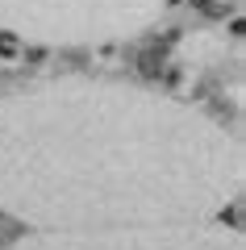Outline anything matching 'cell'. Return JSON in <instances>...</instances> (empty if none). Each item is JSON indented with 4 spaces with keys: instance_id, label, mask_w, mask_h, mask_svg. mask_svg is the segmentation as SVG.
Instances as JSON below:
<instances>
[{
    "instance_id": "3",
    "label": "cell",
    "mask_w": 246,
    "mask_h": 250,
    "mask_svg": "<svg viewBox=\"0 0 246 250\" xmlns=\"http://www.w3.org/2000/svg\"><path fill=\"white\" fill-rule=\"evenodd\" d=\"M4 250H246L242 233L217 221L146 229H34Z\"/></svg>"
},
{
    "instance_id": "5",
    "label": "cell",
    "mask_w": 246,
    "mask_h": 250,
    "mask_svg": "<svg viewBox=\"0 0 246 250\" xmlns=\"http://www.w3.org/2000/svg\"><path fill=\"white\" fill-rule=\"evenodd\" d=\"M0 59L4 62H13V59H21V42L9 34V29H0Z\"/></svg>"
},
{
    "instance_id": "2",
    "label": "cell",
    "mask_w": 246,
    "mask_h": 250,
    "mask_svg": "<svg viewBox=\"0 0 246 250\" xmlns=\"http://www.w3.org/2000/svg\"><path fill=\"white\" fill-rule=\"evenodd\" d=\"M158 17V0H0V29L42 46H100L134 38Z\"/></svg>"
},
{
    "instance_id": "4",
    "label": "cell",
    "mask_w": 246,
    "mask_h": 250,
    "mask_svg": "<svg viewBox=\"0 0 246 250\" xmlns=\"http://www.w3.org/2000/svg\"><path fill=\"white\" fill-rule=\"evenodd\" d=\"M138 71H142V75H158V71H163V50H158V46L138 54Z\"/></svg>"
},
{
    "instance_id": "1",
    "label": "cell",
    "mask_w": 246,
    "mask_h": 250,
    "mask_svg": "<svg viewBox=\"0 0 246 250\" xmlns=\"http://www.w3.org/2000/svg\"><path fill=\"white\" fill-rule=\"evenodd\" d=\"M242 142L176 96L59 75L0 96V208L29 229L217 221Z\"/></svg>"
},
{
    "instance_id": "6",
    "label": "cell",
    "mask_w": 246,
    "mask_h": 250,
    "mask_svg": "<svg viewBox=\"0 0 246 250\" xmlns=\"http://www.w3.org/2000/svg\"><path fill=\"white\" fill-rule=\"evenodd\" d=\"M192 9H201V13H213V9H217V0H192Z\"/></svg>"
}]
</instances>
